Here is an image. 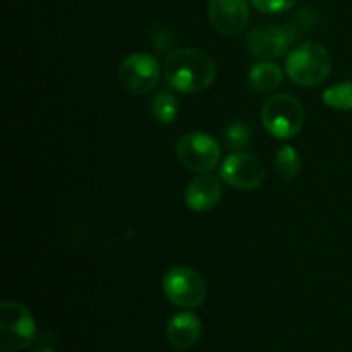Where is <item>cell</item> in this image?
I'll use <instances>...</instances> for the list:
<instances>
[{"label": "cell", "instance_id": "6da1fadb", "mask_svg": "<svg viewBox=\"0 0 352 352\" xmlns=\"http://www.w3.org/2000/svg\"><path fill=\"white\" fill-rule=\"evenodd\" d=\"M165 82L179 93H199L208 88L217 76V65L199 48H179L165 60Z\"/></svg>", "mask_w": 352, "mask_h": 352}, {"label": "cell", "instance_id": "7a4b0ae2", "mask_svg": "<svg viewBox=\"0 0 352 352\" xmlns=\"http://www.w3.org/2000/svg\"><path fill=\"white\" fill-rule=\"evenodd\" d=\"M332 71V57L323 45L306 41L289 54L285 60V72L299 86L320 85Z\"/></svg>", "mask_w": 352, "mask_h": 352}, {"label": "cell", "instance_id": "3957f363", "mask_svg": "<svg viewBox=\"0 0 352 352\" xmlns=\"http://www.w3.org/2000/svg\"><path fill=\"white\" fill-rule=\"evenodd\" d=\"M263 126L272 136L289 140L298 136L305 126V110L298 98L291 95H274L265 102L261 109Z\"/></svg>", "mask_w": 352, "mask_h": 352}, {"label": "cell", "instance_id": "277c9868", "mask_svg": "<svg viewBox=\"0 0 352 352\" xmlns=\"http://www.w3.org/2000/svg\"><path fill=\"white\" fill-rule=\"evenodd\" d=\"M164 294L179 308L195 309L205 302L208 289L201 275L189 267H172L162 280Z\"/></svg>", "mask_w": 352, "mask_h": 352}, {"label": "cell", "instance_id": "5b68a950", "mask_svg": "<svg viewBox=\"0 0 352 352\" xmlns=\"http://www.w3.org/2000/svg\"><path fill=\"white\" fill-rule=\"evenodd\" d=\"M0 339L2 346L12 351L28 349L36 339V323L30 309L16 301L0 306Z\"/></svg>", "mask_w": 352, "mask_h": 352}, {"label": "cell", "instance_id": "8992f818", "mask_svg": "<svg viewBox=\"0 0 352 352\" xmlns=\"http://www.w3.org/2000/svg\"><path fill=\"white\" fill-rule=\"evenodd\" d=\"M177 157L188 170L205 174L219 164L220 144L206 133H186L177 141Z\"/></svg>", "mask_w": 352, "mask_h": 352}, {"label": "cell", "instance_id": "52a82bcc", "mask_svg": "<svg viewBox=\"0 0 352 352\" xmlns=\"http://www.w3.org/2000/svg\"><path fill=\"white\" fill-rule=\"evenodd\" d=\"M296 38H298V31L291 24H282V26L267 24V26L254 28L248 34L246 47L253 57L261 58V60H275L291 48Z\"/></svg>", "mask_w": 352, "mask_h": 352}, {"label": "cell", "instance_id": "ba28073f", "mask_svg": "<svg viewBox=\"0 0 352 352\" xmlns=\"http://www.w3.org/2000/svg\"><path fill=\"white\" fill-rule=\"evenodd\" d=\"M160 81V64L150 54H133L120 64L119 82L127 93L144 95Z\"/></svg>", "mask_w": 352, "mask_h": 352}, {"label": "cell", "instance_id": "9c48e42d", "mask_svg": "<svg viewBox=\"0 0 352 352\" xmlns=\"http://www.w3.org/2000/svg\"><path fill=\"white\" fill-rule=\"evenodd\" d=\"M220 179L236 189L251 191L260 188L261 182L265 181V168L261 162L251 153L234 151L222 164Z\"/></svg>", "mask_w": 352, "mask_h": 352}, {"label": "cell", "instance_id": "30bf717a", "mask_svg": "<svg viewBox=\"0 0 352 352\" xmlns=\"http://www.w3.org/2000/svg\"><path fill=\"white\" fill-rule=\"evenodd\" d=\"M208 16L220 34L236 36L250 23V7L246 0H210Z\"/></svg>", "mask_w": 352, "mask_h": 352}, {"label": "cell", "instance_id": "8fae6325", "mask_svg": "<svg viewBox=\"0 0 352 352\" xmlns=\"http://www.w3.org/2000/svg\"><path fill=\"white\" fill-rule=\"evenodd\" d=\"M220 198H222L220 179L206 172L192 179L186 189V205L195 212H208L215 208Z\"/></svg>", "mask_w": 352, "mask_h": 352}, {"label": "cell", "instance_id": "7c38bea8", "mask_svg": "<svg viewBox=\"0 0 352 352\" xmlns=\"http://www.w3.org/2000/svg\"><path fill=\"white\" fill-rule=\"evenodd\" d=\"M201 336V322L191 311H182L172 316L165 329V337L168 344L175 349L186 351L195 346Z\"/></svg>", "mask_w": 352, "mask_h": 352}, {"label": "cell", "instance_id": "4fadbf2b", "mask_svg": "<svg viewBox=\"0 0 352 352\" xmlns=\"http://www.w3.org/2000/svg\"><path fill=\"white\" fill-rule=\"evenodd\" d=\"M248 79L256 91H272L282 82V69L274 62L261 60L251 67Z\"/></svg>", "mask_w": 352, "mask_h": 352}, {"label": "cell", "instance_id": "5bb4252c", "mask_svg": "<svg viewBox=\"0 0 352 352\" xmlns=\"http://www.w3.org/2000/svg\"><path fill=\"white\" fill-rule=\"evenodd\" d=\"M151 113L162 124L174 122L179 113L177 98L170 91H158L151 98Z\"/></svg>", "mask_w": 352, "mask_h": 352}, {"label": "cell", "instance_id": "9a60e30c", "mask_svg": "<svg viewBox=\"0 0 352 352\" xmlns=\"http://www.w3.org/2000/svg\"><path fill=\"white\" fill-rule=\"evenodd\" d=\"M251 141H253V129L244 122H239V120L229 124L227 129L223 131V143L229 150H243V148L250 146Z\"/></svg>", "mask_w": 352, "mask_h": 352}, {"label": "cell", "instance_id": "2e32d148", "mask_svg": "<svg viewBox=\"0 0 352 352\" xmlns=\"http://www.w3.org/2000/svg\"><path fill=\"white\" fill-rule=\"evenodd\" d=\"M275 168H277V172L282 177L292 181L298 175L299 168H301V160H299L298 151L292 146H282L277 151V155H275Z\"/></svg>", "mask_w": 352, "mask_h": 352}, {"label": "cell", "instance_id": "e0dca14e", "mask_svg": "<svg viewBox=\"0 0 352 352\" xmlns=\"http://www.w3.org/2000/svg\"><path fill=\"white\" fill-rule=\"evenodd\" d=\"M323 103L336 110H352V82H340L327 89L322 96Z\"/></svg>", "mask_w": 352, "mask_h": 352}, {"label": "cell", "instance_id": "ac0fdd59", "mask_svg": "<svg viewBox=\"0 0 352 352\" xmlns=\"http://www.w3.org/2000/svg\"><path fill=\"white\" fill-rule=\"evenodd\" d=\"M254 9L265 14H280L292 9L298 3V0H251Z\"/></svg>", "mask_w": 352, "mask_h": 352}, {"label": "cell", "instance_id": "d6986e66", "mask_svg": "<svg viewBox=\"0 0 352 352\" xmlns=\"http://www.w3.org/2000/svg\"><path fill=\"white\" fill-rule=\"evenodd\" d=\"M28 352H55V351L50 349V347H47V346H36V347H31Z\"/></svg>", "mask_w": 352, "mask_h": 352}, {"label": "cell", "instance_id": "ffe728a7", "mask_svg": "<svg viewBox=\"0 0 352 352\" xmlns=\"http://www.w3.org/2000/svg\"><path fill=\"white\" fill-rule=\"evenodd\" d=\"M2 352H14V351L9 349V347H2Z\"/></svg>", "mask_w": 352, "mask_h": 352}]
</instances>
